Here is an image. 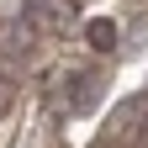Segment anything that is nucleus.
Masks as SVG:
<instances>
[{
	"label": "nucleus",
	"instance_id": "7ed1b4c3",
	"mask_svg": "<svg viewBox=\"0 0 148 148\" xmlns=\"http://www.w3.org/2000/svg\"><path fill=\"white\" fill-rule=\"evenodd\" d=\"M5 106H11V85L0 79V116H5Z\"/></svg>",
	"mask_w": 148,
	"mask_h": 148
},
{
	"label": "nucleus",
	"instance_id": "f257e3e1",
	"mask_svg": "<svg viewBox=\"0 0 148 148\" xmlns=\"http://www.w3.org/2000/svg\"><path fill=\"white\" fill-rule=\"evenodd\" d=\"M95 74H90V69H74L69 74V95H64V106L69 111H90V106H95Z\"/></svg>",
	"mask_w": 148,
	"mask_h": 148
},
{
	"label": "nucleus",
	"instance_id": "f03ea898",
	"mask_svg": "<svg viewBox=\"0 0 148 148\" xmlns=\"http://www.w3.org/2000/svg\"><path fill=\"white\" fill-rule=\"evenodd\" d=\"M85 37H90V48H101V53L116 48V27H111V21H90V27H85Z\"/></svg>",
	"mask_w": 148,
	"mask_h": 148
}]
</instances>
